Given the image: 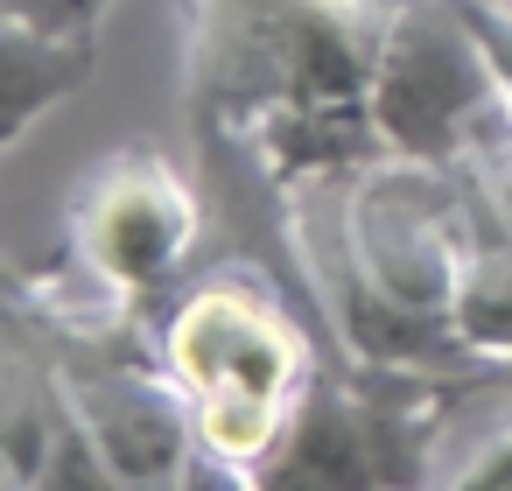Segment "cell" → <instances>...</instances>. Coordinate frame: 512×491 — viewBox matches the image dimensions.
Returning a JSON list of instances; mask_svg holds the SVG:
<instances>
[{"instance_id":"cell-7","label":"cell","mask_w":512,"mask_h":491,"mask_svg":"<svg viewBox=\"0 0 512 491\" xmlns=\"http://www.w3.org/2000/svg\"><path fill=\"white\" fill-rule=\"evenodd\" d=\"M113 0H0V15H22V22H43V29H64V36H99V15Z\"/></svg>"},{"instance_id":"cell-4","label":"cell","mask_w":512,"mask_h":491,"mask_svg":"<svg viewBox=\"0 0 512 491\" xmlns=\"http://www.w3.org/2000/svg\"><path fill=\"white\" fill-rule=\"evenodd\" d=\"M197 239H204V197L148 141L106 148L64 197V253L78 281H92L127 309H162L190 281Z\"/></svg>"},{"instance_id":"cell-1","label":"cell","mask_w":512,"mask_h":491,"mask_svg":"<svg viewBox=\"0 0 512 491\" xmlns=\"http://www.w3.org/2000/svg\"><path fill=\"white\" fill-rule=\"evenodd\" d=\"M183 113L204 169H239L274 211L281 267L302 204L386 162L372 57L393 0H176Z\"/></svg>"},{"instance_id":"cell-2","label":"cell","mask_w":512,"mask_h":491,"mask_svg":"<svg viewBox=\"0 0 512 491\" xmlns=\"http://www.w3.org/2000/svg\"><path fill=\"white\" fill-rule=\"evenodd\" d=\"M155 344L169 386L190 407L204 477H260L323 372V337L309 309L260 260L183 281L155 309Z\"/></svg>"},{"instance_id":"cell-6","label":"cell","mask_w":512,"mask_h":491,"mask_svg":"<svg viewBox=\"0 0 512 491\" xmlns=\"http://www.w3.org/2000/svg\"><path fill=\"white\" fill-rule=\"evenodd\" d=\"M99 71V36H64L0 15V148H22L43 113H57Z\"/></svg>"},{"instance_id":"cell-3","label":"cell","mask_w":512,"mask_h":491,"mask_svg":"<svg viewBox=\"0 0 512 491\" xmlns=\"http://www.w3.org/2000/svg\"><path fill=\"white\" fill-rule=\"evenodd\" d=\"M372 113L400 162L435 169H463L512 127L498 64L463 0H393L372 57Z\"/></svg>"},{"instance_id":"cell-5","label":"cell","mask_w":512,"mask_h":491,"mask_svg":"<svg viewBox=\"0 0 512 491\" xmlns=\"http://www.w3.org/2000/svg\"><path fill=\"white\" fill-rule=\"evenodd\" d=\"M0 470L8 484H71V477H113L92 428L78 421L71 393L50 379V365L8 337V393H0Z\"/></svg>"}]
</instances>
